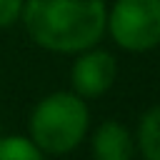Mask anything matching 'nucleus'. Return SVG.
<instances>
[{
  "label": "nucleus",
  "instance_id": "1",
  "mask_svg": "<svg viewBox=\"0 0 160 160\" xmlns=\"http://www.w3.org/2000/svg\"><path fill=\"white\" fill-rule=\"evenodd\" d=\"M30 40L60 55L95 48L105 35V0H25L20 15Z\"/></svg>",
  "mask_w": 160,
  "mask_h": 160
},
{
  "label": "nucleus",
  "instance_id": "2",
  "mask_svg": "<svg viewBox=\"0 0 160 160\" xmlns=\"http://www.w3.org/2000/svg\"><path fill=\"white\" fill-rule=\"evenodd\" d=\"M30 140L48 155H65L75 150L90 125V110L72 90L45 95L30 112Z\"/></svg>",
  "mask_w": 160,
  "mask_h": 160
},
{
  "label": "nucleus",
  "instance_id": "3",
  "mask_svg": "<svg viewBox=\"0 0 160 160\" xmlns=\"http://www.w3.org/2000/svg\"><path fill=\"white\" fill-rule=\"evenodd\" d=\"M105 30L128 52H148L160 45V0H115L108 8Z\"/></svg>",
  "mask_w": 160,
  "mask_h": 160
},
{
  "label": "nucleus",
  "instance_id": "4",
  "mask_svg": "<svg viewBox=\"0 0 160 160\" xmlns=\"http://www.w3.org/2000/svg\"><path fill=\"white\" fill-rule=\"evenodd\" d=\"M118 78V60L112 52L95 48H88L78 52L72 68H70V85L72 92L82 100L105 95Z\"/></svg>",
  "mask_w": 160,
  "mask_h": 160
},
{
  "label": "nucleus",
  "instance_id": "5",
  "mask_svg": "<svg viewBox=\"0 0 160 160\" xmlns=\"http://www.w3.org/2000/svg\"><path fill=\"white\" fill-rule=\"evenodd\" d=\"M90 150H92V160H132L135 140L122 122L105 120L95 128Z\"/></svg>",
  "mask_w": 160,
  "mask_h": 160
},
{
  "label": "nucleus",
  "instance_id": "6",
  "mask_svg": "<svg viewBox=\"0 0 160 160\" xmlns=\"http://www.w3.org/2000/svg\"><path fill=\"white\" fill-rule=\"evenodd\" d=\"M138 148L145 160H160V105L145 110L138 122Z\"/></svg>",
  "mask_w": 160,
  "mask_h": 160
},
{
  "label": "nucleus",
  "instance_id": "7",
  "mask_svg": "<svg viewBox=\"0 0 160 160\" xmlns=\"http://www.w3.org/2000/svg\"><path fill=\"white\" fill-rule=\"evenodd\" d=\"M45 152L22 135H5L0 138V160H45Z\"/></svg>",
  "mask_w": 160,
  "mask_h": 160
},
{
  "label": "nucleus",
  "instance_id": "8",
  "mask_svg": "<svg viewBox=\"0 0 160 160\" xmlns=\"http://www.w3.org/2000/svg\"><path fill=\"white\" fill-rule=\"evenodd\" d=\"M22 2L25 0H0V30L10 28L20 20L22 15Z\"/></svg>",
  "mask_w": 160,
  "mask_h": 160
}]
</instances>
